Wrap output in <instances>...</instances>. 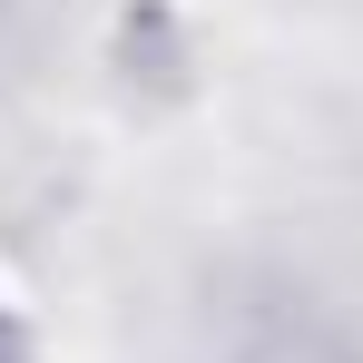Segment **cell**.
I'll return each instance as SVG.
<instances>
[{
	"instance_id": "cell-1",
	"label": "cell",
	"mask_w": 363,
	"mask_h": 363,
	"mask_svg": "<svg viewBox=\"0 0 363 363\" xmlns=\"http://www.w3.org/2000/svg\"><path fill=\"white\" fill-rule=\"evenodd\" d=\"M0 363H30V334H20L10 314H0Z\"/></svg>"
}]
</instances>
